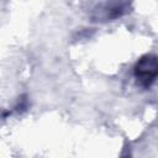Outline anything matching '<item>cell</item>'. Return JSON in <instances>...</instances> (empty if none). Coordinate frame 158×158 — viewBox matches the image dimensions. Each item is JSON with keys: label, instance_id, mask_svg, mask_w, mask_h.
Masks as SVG:
<instances>
[{"label": "cell", "instance_id": "6da1fadb", "mask_svg": "<svg viewBox=\"0 0 158 158\" xmlns=\"http://www.w3.org/2000/svg\"><path fill=\"white\" fill-rule=\"evenodd\" d=\"M133 74L139 86L147 89L158 79V56L143 54L133 67Z\"/></svg>", "mask_w": 158, "mask_h": 158}, {"label": "cell", "instance_id": "7a4b0ae2", "mask_svg": "<svg viewBox=\"0 0 158 158\" xmlns=\"http://www.w3.org/2000/svg\"><path fill=\"white\" fill-rule=\"evenodd\" d=\"M127 4H123V2H111V4H105L104 5V9L105 10V14H104V19H116L121 15H123L126 11H127Z\"/></svg>", "mask_w": 158, "mask_h": 158}]
</instances>
